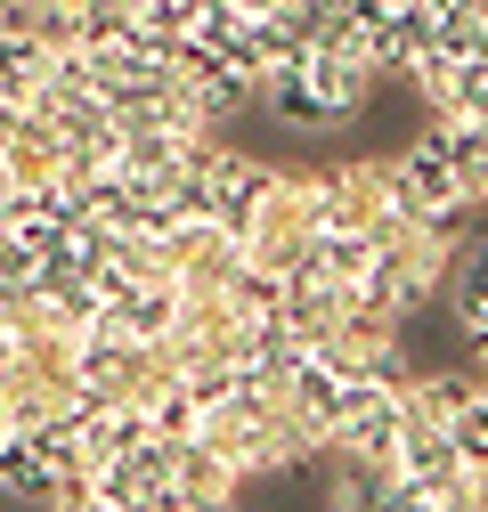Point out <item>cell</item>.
<instances>
[{
  "mask_svg": "<svg viewBox=\"0 0 488 512\" xmlns=\"http://www.w3.org/2000/svg\"><path fill=\"white\" fill-rule=\"evenodd\" d=\"M440 147H448L464 204H488V122H440Z\"/></svg>",
  "mask_w": 488,
  "mask_h": 512,
  "instance_id": "obj_1",
  "label": "cell"
},
{
  "mask_svg": "<svg viewBox=\"0 0 488 512\" xmlns=\"http://www.w3.org/2000/svg\"><path fill=\"white\" fill-rule=\"evenodd\" d=\"M472 57H488V33H480V49H472Z\"/></svg>",
  "mask_w": 488,
  "mask_h": 512,
  "instance_id": "obj_2",
  "label": "cell"
}]
</instances>
